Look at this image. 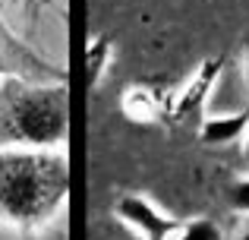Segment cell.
<instances>
[{"label":"cell","instance_id":"8fae6325","mask_svg":"<svg viewBox=\"0 0 249 240\" xmlns=\"http://www.w3.org/2000/svg\"><path fill=\"white\" fill-rule=\"evenodd\" d=\"M237 240H249V222L243 224V231H240V237H237Z\"/></svg>","mask_w":249,"mask_h":240},{"label":"cell","instance_id":"7a4b0ae2","mask_svg":"<svg viewBox=\"0 0 249 240\" xmlns=\"http://www.w3.org/2000/svg\"><path fill=\"white\" fill-rule=\"evenodd\" d=\"M70 133L67 86L0 79V148H54Z\"/></svg>","mask_w":249,"mask_h":240},{"label":"cell","instance_id":"ba28073f","mask_svg":"<svg viewBox=\"0 0 249 240\" xmlns=\"http://www.w3.org/2000/svg\"><path fill=\"white\" fill-rule=\"evenodd\" d=\"M3 76H16V70L10 67V63H6V57H3V51H0V79H3Z\"/></svg>","mask_w":249,"mask_h":240},{"label":"cell","instance_id":"52a82bcc","mask_svg":"<svg viewBox=\"0 0 249 240\" xmlns=\"http://www.w3.org/2000/svg\"><path fill=\"white\" fill-rule=\"evenodd\" d=\"M22 240H70L67 234V222H60L54 228V222L44 224V228H35V231H22Z\"/></svg>","mask_w":249,"mask_h":240},{"label":"cell","instance_id":"6da1fadb","mask_svg":"<svg viewBox=\"0 0 249 240\" xmlns=\"http://www.w3.org/2000/svg\"><path fill=\"white\" fill-rule=\"evenodd\" d=\"M70 193L67 155L54 148H0V222L35 231L54 222Z\"/></svg>","mask_w":249,"mask_h":240},{"label":"cell","instance_id":"9c48e42d","mask_svg":"<svg viewBox=\"0 0 249 240\" xmlns=\"http://www.w3.org/2000/svg\"><path fill=\"white\" fill-rule=\"evenodd\" d=\"M243 70H246V92H249V44H246V60H243ZM249 108V101H246Z\"/></svg>","mask_w":249,"mask_h":240},{"label":"cell","instance_id":"5b68a950","mask_svg":"<svg viewBox=\"0 0 249 240\" xmlns=\"http://www.w3.org/2000/svg\"><path fill=\"white\" fill-rule=\"evenodd\" d=\"M170 240H224V231L212 218H193V222H186Z\"/></svg>","mask_w":249,"mask_h":240},{"label":"cell","instance_id":"30bf717a","mask_svg":"<svg viewBox=\"0 0 249 240\" xmlns=\"http://www.w3.org/2000/svg\"><path fill=\"white\" fill-rule=\"evenodd\" d=\"M243 155H246V161H249V127H246V133H243Z\"/></svg>","mask_w":249,"mask_h":240},{"label":"cell","instance_id":"8992f818","mask_svg":"<svg viewBox=\"0 0 249 240\" xmlns=\"http://www.w3.org/2000/svg\"><path fill=\"white\" fill-rule=\"evenodd\" d=\"M227 205L240 215H249V177H237L227 186Z\"/></svg>","mask_w":249,"mask_h":240},{"label":"cell","instance_id":"3957f363","mask_svg":"<svg viewBox=\"0 0 249 240\" xmlns=\"http://www.w3.org/2000/svg\"><path fill=\"white\" fill-rule=\"evenodd\" d=\"M114 215L123 228H129L142 240H170L186 224L183 218H174V215H167V212H161L152 199L139 196V193H126V196L117 199Z\"/></svg>","mask_w":249,"mask_h":240},{"label":"cell","instance_id":"277c9868","mask_svg":"<svg viewBox=\"0 0 249 240\" xmlns=\"http://www.w3.org/2000/svg\"><path fill=\"white\" fill-rule=\"evenodd\" d=\"M246 127H249V108H243L240 114H231V117H208L202 120V142L205 146H231L246 133Z\"/></svg>","mask_w":249,"mask_h":240}]
</instances>
